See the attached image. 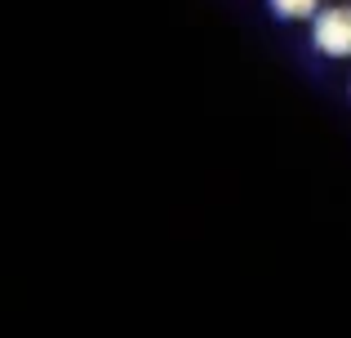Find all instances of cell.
<instances>
[{
	"label": "cell",
	"mask_w": 351,
	"mask_h": 338,
	"mask_svg": "<svg viewBox=\"0 0 351 338\" xmlns=\"http://www.w3.org/2000/svg\"><path fill=\"white\" fill-rule=\"evenodd\" d=\"M267 9H271L280 23H307V18H316L320 0H267Z\"/></svg>",
	"instance_id": "cell-2"
},
{
	"label": "cell",
	"mask_w": 351,
	"mask_h": 338,
	"mask_svg": "<svg viewBox=\"0 0 351 338\" xmlns=\"http://www.w3.org/2000/svg\"><path fill=\"white\" fill-rule=\"evenodd\" d=\"M311 45L325 58H351V5H320L311 18Z\"/></svg>",
	"instance_id": "cell-1"
}]
</instances>
